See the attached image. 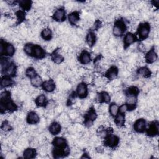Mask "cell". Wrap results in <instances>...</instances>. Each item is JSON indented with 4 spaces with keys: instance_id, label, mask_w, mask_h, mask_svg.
I'll list each match as a JSON object with an SVG mask.
<instances>
[{
    "instance_id": "obj_27",
    "label": "cell",
    "mask_w": 159,
    "mask_h": 159,
    "mask_svg": "<svg viewBox=\"0 0 159 159\" xmlns=\"http://www.w3.org/2000/svg\"><path fill=\"white\" fill-rule=\"evenodd\" d=\"M15 52V48L13 45L8 44L5 45V53L9 55V56H13Z\"/></svg>"
},
{
    "instance_id": "obj_5",
    "label": "cell",
    "mask_w": 159,
    "mask_h": 159,
    "mask_svg": "<svg viewBox=\"0 0 159 159\" xmlns=\"http://www.w3.org/2000/svg\"><path fill=\"white\" fill-rule=\"evenodd\" d=\"M40 121V119L37 113L31 111L30 112L27 117V121L30 124H36Z\"/></svg>"
},
{
    "instance_id": "obj_22",
    "label": "cell",
    "mask_w": 159,
    "mask_h": 159,
    "mask_svg": "<svg viewBox=\"0 0 159 159\" xmlns=\"http://www.w3.org/2000/svg\"><path fill=\"white\" fill-rule=\"evenodd\" d=\"M16 72V67L14 64H10V65L5 69V73L9 76H13Z\"/></svg>"
},
{
    "instance_id": "obj_18",
    "label": "cell",
    "mask_w": 159,
    "mask_h": 159,
    "mask_svg": "<svg viewBox=\"0 0 159 159\" xmlns=\"http://www.w3.org/2000/svg\"><path fill=\"white\" fill-rule=\"evenodd\" d=\"M68 20L71 24L75 25L80 20V16L78 13L73 12L70 14L68 16Z\"/></svg>"
},
{
    "instance_id": "obj_24",
    "label": "cell",
    "mask_w": 159,
    "mask_h": 159,
    "mask_svg": "<svg viewBox=\"0 0 159 159\" xmlns=\"http://www.w3.org/2000/svg\"><path fill=\"white\" fill-rule=\"evenodd\" d=\"M115 123L117 126L121 127L125 123V116L123 113H119L116 115Z\"/></svg>"
},
{
    "instance_id": "obj_35",
    "label": "cell",
    "mask_w": 159,
    "mask_h": 159,
    "mask_svg": "<svg viewBox=\"0 0 159 159\" xmlns=\"http://www.w3.org/2000/svg\"><path fill=\"white\" fill-rule=\"evenodd\" d=\"M127 109H128L127 105L124 104H122V105L120 106V108H119V111H120L121 113H123H123H126V112L127 111Z\"/></svg>"
},
{
    "instance_id": "obj_21",
    "label": "cell",
    "mask_w": 159,
    "mask_h": 159,
    "mask_svg": "<svg viewBox=\"0 0 159 159\" xmlns=\"http://www.w3.org/2000/svg\"><path fill=\"white\" fill-rule=\"evenodd\" d=\"M47 103V98L43 94L37 96L36 99V104L39 106H44Z\"/></svg>"
},
{
    "instance_id": "obj_4",
    "label": "cell",
    "mask_w": 159,
    "mask_h": 159,
    "mask_svg": "<svg viewBox=\"0 0 159 159\" xmlns=\"http://www.w3.org/2000/svg\"><path fill=\"white\" fill-rule=\"evenodd\" d=\"M77 94L81 98H84L87 96L88 88L86 85L85 83H82L79 84L77 86Z\"/></svg>"
},
{
    "instance_id": "obj_6",
    "label": "cell",
    "mask_w": 159,
    "mask_h": 159,
    "mask_svg": "<svg viewBox=\"0 0 159 159\" xmlns=\"http://www.w3.org/2000/svg\"><path fill=\"white\" fill-rule=\"evenodd\" d=\"M145 127V121L144 119H139L137 120L134 124V128L137 132H142Z\"/></svg>"
},
{
    "instance_id": "obj_23",
    "label": "cell",
    "mask_w": 159,
    "mask_h": 159,
    "mask_svg": "<svg viewBox=\"0 0 159 159\" xmlns=\"http://www.w3.org/2000/svg\"><path fill=\"white\" fill-rule=\"evenodd\" d=\"M138 73L140 75L142 76L143 77L147 78V77H149L151 76V72L148 68L142 67L138 70Z\"/></svg>"
},
{
    "instance_id": "obj_25",
    "label": "cell",
    "mask_w": 159,
    "mask_h": 159,
    "mask_svg": "<svg viewBox=\"0 0 159 159\" xmlns=\"http://www.w3.org/2000/svg\"><path fill=\"white\" fill-rule=\"evenodd\" d=\"M31 84L35 86V87H39L41 86L42 83V78L39 75H36V76H34V78H31Z\"/></svg>"
},
{
    "instance_id": "obj_30",
    "label": "cell",
    "mask_w": 159,
    "mask_h": 159,
    "mask_svg": "<svg viewBox=\"0 0 159 159\" xmlns=\"http://www.w3.org/2000/svg\"><path fill=\"white\" fill-rule=\"evenodd\" d=\"M13 84V81L11 78H9V77H5L2 78L1 81V86L2 88L3 87H8L11 86Z\"/></svg>"
},
{
    "instance_id": "obj_28",
    "label": "cell",
    "mask_w": 159,
    "mask_h": 159,
    "mask_svg": "<svg viewBox=\"0 0 159 159\" xmlns=\"http://www.w3.org/2000/svg\"><path fill=\"white\" fill-rule=\"evenodd\" d=\"M52 60L56 64H60L64 61V57L57 51L52 55Z\"/></svg>"
},
{
    "instance_id": "obj_9",
    "label": "cell",
    "mask_w": 159,
    "mask_h": 159,
    "mask_svg": "<svg viewBox=\"0 0 159 159\" xmlns=\"http://www.w3.org/2000/svg\"><path fill=\"white\" fill-rule=\"evenodd\" d=\"M106 142L109 147H114L118 144L119 138L114 135H109L106 139Z\"/></svg>"
},
{
    "instance_id": "obj_16",
    "label": "cell",
    "mask_w": 159,
    "mask_h": 159,
    "mask_svg": "<svg viewBox=\"0 0 159 159\" xmlns=\"http://www.w3.org/2000/svg\"><path fill=\"white\" fill-rule=\"evenodd\" d=\"M98 101L100 103L104 102V103H108L110 101L111 98L110 96L109 95V94L106 92H103L100 94H99L97 97Z\"/></svg>"
},
{
    "instance_id": "obj_8",
    "label": "cell",
    "mask_w": 159,
    "mask_h": 159,
    "mask_svg": "<svg viewBox=\"0 0 159 159\" xmlns=\"http://www.w3.org/2000/svg\"><path fill=\"white\" fill-rule=\"evenodd\" d=\"M157 59V55L154 51V49H151L150 51H149L146 56H145V60L147 63L149 64H152L154 63Z\"/></svg>"
},
{
    "instance_id": "obj_13",
    "label": "cell",
    "mask_w": 159,
    "mask_h": 159,
    "mask_svg": "<svg viewBox=\"0 0 159 159\" xmlns=\"http://www.w3.org/2000/svg\"><path fill=\"white\" fill-rule=\"evenodd\" d=\"M80 61L83 64H88L91 61V57L87 51H83L80 54Z\"/></svg>"
},
{
    "instance_id": "obj_1",
    "label": "cell",
    "mask_w": 159,
    "mask_h": 159,
    "mask_svg": "<svg viewBox=\"0 0 159 159\" xmlns=\"http://www.w3.org/2000/svg\"><path fill=\"white\" fill-rule=\"evenodd\" d=\"M126 26L123 21H117L116 22L113 29V34L116 36H121L123 34V33L126 31Z\"/></svg>"
},
{
    "instance_id": "obj_34",
    "label": "cell",
    "mask_w": 159,
    "mask_h": 159,
    "mask_svg": "<svg viewBox=\"0 0 159 159\" xmlns=\"http://www.w3.org/2000/svg\"><path fill=\"white\" fill-rule=\"evenodd\" d=\"M31 2L29 1H22L20 2V5L24 9H29L31 8Z\"/></svg>"
},
{
    "instance_id": "obj_32",
    "label": "cell",
    "mask_w": 159,
    "mask_h": 159,
    "mask_svg": "<svg viewBox=\"0 0 159 159\" xmlns=\"http://www.w3.org/2000/svg\"><path fill=\"white\" fill-rule=\"evenodd\" d=\"M34 47L32 44H27L24 46V52L26 54L29 55H31L33 54V51H34Z\"/></svg>"
},
{
    "instance_id": "obj_29",
    "label": "cell",
    "mask_w": 159,
    "mask_h": 159,
    "mask_svg": "<svg viewBox=\"0 0 159 159\" xmlns=\"http://www.w3.org/2000/svg\"><path fill=\"white\" fill-rule=\"evenodd\" d=\"M96 37L95 34L93 33H89L86 37V42L89 46H93L95 43Z\"/></svg>"
},
{
    "instance_id": "obj_14",
    "label": "cell",
    "mask_w": 159,
    "mask_h": 159,
    "mask_svg": "<svg viewBox=\"0 0 159 159\" xmlns=\"http://www.w3.org/2000/svg\"><path fill=\"white\" fill-rule=\"evenodd\" d=\"M33 55H34V56L37 58H42L44 57V51L41 46L35 45L34 47Z\"/></svg>"
},
{
    "instance_id": "obj_11",
    "label": "cell",
    "mask_w": 159,
    "mask_h": 159,
    "mask_svg": "<svg viewBox=\"0 0 159 159\" xmlns=\"http://www.w3.org/2000/svg\"><path fill=\"white\" fill-rule=\"evenodd\" d=\"M136 41V37L132 33H127L124 38V44L125 46L127 47L133 44Z\"/></svg>"
},
{
    "instance_id": "obj_15",
    "label": "cell",
    "mask_w": 159,
    "mask_h": 159,
    "mask_svg": "<svg viewBox=\"0 0 159 159\" xmlns=\"http://www.w3.org/2000/svg\"><path fill=\"white\" fill-rule=\"evenodd\" d=\"M53 144L58 148H64L66 147V141L62 137H56L53 140Z\"/></svg>"
},
{
    "instance_id": "obj_10",
    "label": "cell",
    "mask_w": 159,
    "mask_h": 159,
    "mask_svg": "<svg viewBox=\"0 0 159 159\" xmlns=\"http://www.w3.org/2000/svg\"><path fill=\"white\" fill-rule=\"evenodd\" d=\"M61 131V126L58 123L54 122L49 127V131L53 135L58 134Z\"/></svg>"
},
{
    "instance_id": "obj_33",
    "label": "cell",
    "mask_w": 159,
    "mask_h": 159,
    "mask_svg": "<svg viewBox=\"0 0 159 159\" xmlns=\"http://www.w3.org/2000/svg\"><path fill=\"white\" fill-rule=\"evenodd\" d=\"M26 75L27 77H29L30 78H33L37 75L35 69L33 67H29L26 70Z\"/></svg>"
},
{
    "instance_id": "obj_31",
    "label": "cell",
    "mask_w": 159,
    "mask_h": 159,
    "mask_svg": "<svg viewBox=\"0 0 159 159\" xmlns=\"http://www.w3.org/2000/svg\"><path fill=\"white\" fill-rule=\"evenodd\" d=\"M109 112L113 116H116L119 112V107L116 103H112L109 107Z\"/></svg>"
},
{
    "instance_id": "obj_2",
    "label": "cell",
    "mask_w": 159,
    "mask_h": 159,
    "mask_svg": "<svg viewBox=\"0 0 159 159\" xmlns=\"http://www.w3.org/2000/svg\"><path fill=\"white\" fill-rule=\"evenodd\" d=\"M150 26L147 23L142 24L139 26L138 29V34L139 38L141 39H146L150 33Z\"/></svg>"
},
{
    "instance_id": "obj_7",
    "label": "cell",
    "mask_w": 159,
    "mask_h": 159,
    "mask_svg": "<svg viewBox=\"0 0 159 159\" xmlns=\"http://www.w3.org/2000/svg\"><path fill=\"white\" fill-rule=\"evenodd\" d=\"M147 132L148 136H155L158 132V123L157 122L148 125Z\"/></svg>"
},
{
    "instance_id": "obj_12",
    "label": "cell",
    "mask_w": 159,
    "mask_h": 159,
    "mask_svg": "<svg viewBox=\"0 0 159 159\" xmlns=\"http://www.w3.org/2000/svg\"><path fill=\"white\" fill-rule=\"evenodd\" d=\"M55 88V84L52 80H48L43 83V89L47 92H52Z\"/></svg>"
},
{
    "instance_id": "obj_20",
    "label": "cell",
    "mask_w": 159,
    "mask_h": 159,
    "mask_svg": "<svg viewBox=\"0 0 159 159\" xmlns=\"http://www.w3.org/2000/svg\"><path fill=\"white\" fill-rule=\"evenodd\" d=\"M52 36V31L48 28H45L42 30L41 33V37L45 41H49L50 39H51Z\"/></svg>"
},
{
    "instance_id": "obj_3",
    "label": "cell",
    "mask_w": 159,
    "mask_h": 159,
    "mask_svg": "<svg viewBox=\"0 0 159 159\" xmlns=\"http://www.w3.org/2000/svg\"><path fill=\"white\" fill-rule=\"evenodd\" d=\"M53 18L54 20H55V21L59 22H62L64 21V19L65 18V10L62 8H60L56 10L53 14Z\"/></svg>"
},
{
    "instance_id": "obj_19",
    "label": "cell",
    "mask_w": 159,
    "mask_h": 159,
    "mask_svg": "<svg viewBox=\"0 0 159 159\" xmlns=\"http://www.w3.org/2000/svg\"><path fill=\"white\" fill-rule=\"evenodd\" d=\"M35 149L33 148H27L24 151L23 157L25 158H33L36 155Z\"/></svg>"
},
{
    "instance_id": "obj_26",
    "label": "cell",
    "mask_w": 159,
    "mask_h": 159,
    "mask_svg": "<svg viewBox=\"0 0 159 159\" xmlns=\"http://www.w3.org/2000/svg\"><path fill=\"white\" fill-rule=\"evenodd\" d=\"M86 119L88 120V121L92 122V121H95V119L97 118V114H96V112L94 109H92L86 114Z\"/></svg>"
},
{
    "instance_id": "obj_17",
    "label": "cell",
    "mask_w": 159,
    "mask_h": 159,
    "mask_svg": "<svg viewBox=\"0 0 159 159\" xmlns=\"http://www.w3.org/2000/svg\"><path fill=\"white\" fill-rule=\"evenodd\" d=\"M117 73H118L117 68L116 67H113L108 70V71L106 73V76L108 79L114 80L117 76Z\"/></svg>"
}]
</instances>
